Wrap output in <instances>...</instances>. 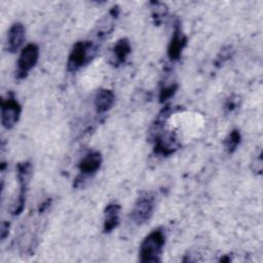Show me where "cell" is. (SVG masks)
Segmentation results:
<instances>
[{"instance_id": "cell-1", "label": "cell", "mask_w": 263, "mask_h": 263, "mask_svg": "<svg viewBox=\"0 0 263 263\" xmlns=\"http://www.w3.org/2000/svg\"><path fill=\"white\" fill-rule=\"evenodd\" d=\"M165 245V235L160 228L152 230L142 241L139 260L142 263H156L161 261Z\"/></svg>"}, {"instance_id": "cell-5", "label": "cell", "mask_w": 263, "mask_h": 263, "mask_svg": "<svg viewBox=\"0 0 263 263\" xmlns=\"http://www.w3.org/2000/svg\"><path fill=\"white\" fill-rule=\"evenodd\" d=\"M32 173V164L30 161H23L20 162L16 166V175H17V181L20 184V193L17 196V199L13 205V209L11 210V214L13 216L20 215L25 206L26 203V194H27V188L29 186V180Z\"/></svg>"}, {"instance_id": "cell-14", "label": "cell", "mask_w": 263, "mask_h": 263, "mask_svg": "<svg viewBox=\"0 0 263 263\" xmlns=\"http://www.w3.org/2000/svg\"><path fill=\"white\" fill-rule=\"evenodd\" d=\"M240 142H241L240 132L238 129L234 128L225 138V140H224V147H225L226 151L229 154H232L233 152H235V150L239 146Z\"/></svg>"}, {"instance_id": "cell-6", "label": "cell", "mask_w": 263, "mask_h": 263, "mask_svg": "<svg viewBox=\"0 0 263 263\" xmlns=\"http://www.w3.org/2000/svg\"><path fill=\"white\" fill-rule=\"evenodd\" d=\"M1 123L6 129L12 128L18 121L22 107L13 93H8L6 99L1 100Z\"/></svg>"}, {"instance_id": "cell-8", "label": "cell", "mask_w": 263, "mask_h": 263, "mask_svg": "<svg viewBox=\"0 0 263 263\" xmlns=\"http://www.w3.org/2000/svg\"><path fill=\"white\" fill-rule=\"evenodd\" d=\"M187 44V37L183 34L181 23L179 20L175 22L174 31L171 41L167 46V57L171 61H178L181 58L182 51Z\"/></svg>"}, {"instance_id": "cell-20", "label": "cell", "mask_w": 263, "mask_h": 263, "mask_svg": "<svg viewBox=\"0 0 263 263\" xmlns=\"http://www.w3.org/2000/svg\"><path fill=\"white\" fill-rule=\"evenodd\" d=\"M9 232V223L6 221H3L1 223V227H0V234H1V239L4 240L6 238V236L8 235Z\"/></svg>"}, {"instance_id": "cell-16", "label": "cell", "mask_w": 263, "mask_h": 263, "mask_svg": "<svg viewBox=\"0 0 263 263\" xmlns=\"http://www.w3.org/2000/svg\"><path fill=\"white\" fill-rule=\"evenodd\" d=\"M177 89H178V84L177 83H173V84L161 87L160 92H159V102L164 103L165 101L171 99L176 93Z\"/></svg>"}, {"instance_id": "cell-2", "label": "cell", "mask_w": 263, "mask_h": 263, "mask_svg": "<svg viewBox=\"0 0 263 263\" xmlns=\"http://www.w3.org/2000/svg\"><path fill=\"white\" fill-rule=\"evenodd\" d=\"M163 127H151L149 134L154 145V153L165 157L174 154L180 148V143L175 133L163 130Z\"/></svg>"}, {"instance_id": "cell-3", "label": "cell", "mask_w": 263, "mask_h": 263, "mask_svg": "<svg viewBox=\"0 0 263 263\" xmlns=\"http://www.w3.org/2000/svg\"><path fill=\"white\" fill-rule=\"evenodd\" d=\"M97 51L96 46L91 41L82 40L77 41L68 57L67 69L69 72H76L83 66H85L92 57H95Z\"/></svg>"}, {"instance_id": "cell-4", "label": "cell", "mask_w": 263, "mask_h": 263, "mask_svg": "<svg viewBox=\"0 0 263 263\" xmlns=\"http://www.w3.org/2000/svg\"><path fill=\"white\" fill-rule=\"evenodd\" d=\"M155 196L151 192H143L136 200L130 213V219L137 225L147 223L153 216Z\"/></svg>"}, {"instance_id": "cell-15", "label": "cell", "mask_w": 263, "mask_h": 263, "mask_svg": "<svg viewBox=\"0 0 263 263\" xmlns=\"http://www.w3.org/2000/svg\"><path fill=\"white\" fill-rule=\"evenodd\" d=\"M151 8H152V16L154 20V23L156 25H159L162 21V17L166 15L167 13V6L161 2H150Z\"/></svg>"}, {"instance_id": "cell-17", "label": "cell", "mask_w": 263, "mask_h": 263, "mask_svg": "<svg viewBox=\"0 0 263 263\" xmlns=\"http://www.w3.org/2000/svg\"><path fill=\"white\" fill-rule=\"evenodd\" d=\"M239 106V98L238 97H230L227 99L225 105H224V108H225V111L227 113H231L233 112L235 109H237Z\"/></svg>"}, {"instance_id": "cell-19", "label": "cell", "mask_w": 263, "mask_h": 263, "mask_svg": "<svg viewBox=\"0 0 263 263\" xmlns=\"http://www.w3.org/2000/svg\"><path fill=\"white\" fill-rule=\"evenodd\" d=\"M252 170L256 174L262 173V153L261 152L257 157H255V160L252 162Z\"/></svg>"}, {"instance_id": "cell-12", "label": "cell", "mask_w": 263, "mask_h": 263, "mask_svg": "<svg viewBox=\"0 0 263 263\" xmlns=\"http://www.w3.org/2000/svg\"><path fill=\"white\" fill-rule=\"evenodd\" d=\"M115 101L114 92L108 88H101L95 96V107L99 114L109 111Z\"/></svg>"}, {"instance_id": "cell-11", "label": "cell", "mask_w": 263, "mask_h": 263, "mask_svg": "<svg viewBox=\"0 0 263 263\" xmlns=\"http://www.w3.org/2000/svg\"><path fill=\"white\" fill-rule=\"evenodd\" d=\"M119 214L120 205L115 202L108 203L104 210V223L103 231L104 233H110L119 224Z\"/></svg>"}, {"instance_id": "cell-7", "label": "cell", "mask_w": 263, "mask_h": 263, "mask_svg": "<svg viewBox=\"0 0 263 263\" xmlns=\"http://www.w3.org/2000/svg\"><path fill=\"white\" fill-rule=\"evenodd\" d=\"M39 58V47L34 44L30 43L26 45L18 57L16 63V78L24 79L27 77L29 72L35 67L38 62Z\"/></svg>"}, {"instance_id": "cell-9", "label": "cell", "mask_w": 263, "mask_h": 263, "mask_svg": "<svg viewBox=\"0 0 263 263\" xmlns=\"http://www.w3.org/2000/svg\"><path fill=\"white\" fill-rule=\"evenodd\" d=\"M102 161V154L99 151L87 152L78 162V170L80 176L89 177L96 174L100 170Z\"/></svg>"}, {"instance_id": "cell-13", "label": "cell", "mask_w": 263, "mask_h": 263, "mask_svg": "<svg viewBox=\"0 0 263 263\" xmlns=\"http://www.w3.org/2000/svg\"><path fill=\"white\" fill-rule=\"evenodd\" d=\"M132 51V46L127 38H120L113 46V57L115 65L123 64Z\"/></svg>"}, {"instance_id": "cell-10", "label": "cell", "mask_w": 263, "mask_h": 263, "mask_svg": "<svg viewBox=\"0 0 263 263\" xmlns=\"http://www.w3.org/2000/svg\"><path fill=\"white\" fill-rule=\"evenodd\" d=\"M25 40V27L22 23H14L7 34V50L14 53L18 50Z\"/></svg>"}, {"instance_id": "cell-18", "label": "cell", "mask_w": 263, "mask_h": 263, "mask_svg": "<svg viewBox=\"0 0 263 263\" xmlns=\"http://www.w3.org/2000/svg\"><path fill=\"white\" fill-rule=\"evenodd\" d=\"M231 49H230V47H228V48H223L221 51H220V53L218 54V57H217V60H216V65H217V67H220L221 65H223L230 57H231Z\"/></svg>"}]
</instances>
